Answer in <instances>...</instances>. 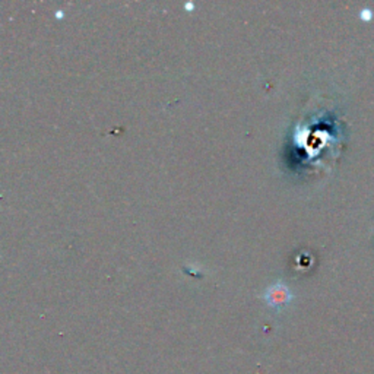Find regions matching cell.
<instances>
[{
    "label": "cell",
    "mask_w": 374,
    "mask_h": 374,
    "mask_svg": "<svg viewBox=\"0 0 374 374\" xmlns=\"http://www.w3.org/2000/svg\"><path fill=\"white\" fill-rule=\"evenodd\" d=\"M263 300L266 304H268V307L281 311L282 309L291 304V301L294 300V294L285 282L277 281L265 289Z\"/></svg>",
    "instance_id": "obj_1"
},
{
    "label": "cell",
    "mask_w": 374,
    "mask_h": 374,
    "mask_svg": "<svg viewBox=\"0 0 374 374\" xmlns=\"http://www.w3.org/2000/svg\"><path fill=\"white\" fill-rule=\"evenodd\" d=\"M360 18H361L363 21L368 22V21L373 18V12H371V9H363V11L360 12Z\"/></svg>",
    "instance_id": "obj_2"
},
{
    "label": "cell",
    "mask_w": 374,
    "mask_h": 374,
    "mask_svg": "<svg viewBox=\"0 0 374 374\" xmlns=\"http://www.w3.org/2000/svg\"><path fill=\"white\" fill-rule=\"evenodd\" d=\"M186 8H187V9H193V8H195V5H192V4H187V5H186Z\"/></svg>",
    "instance_id": "obj_3"
}]
</instances>
